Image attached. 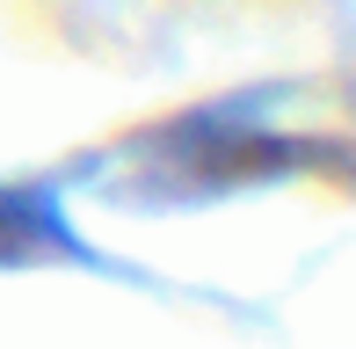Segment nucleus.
<instances>
[{
	"instance_id": "1",
	"label": "nucleus",
	"mask_w": 356,
	"mask_h": 349,
	"mask_svg": "<svg viewBox=\"0 0 356 349\" xmlns=\"http://www.w3.org/2000/svg\"><path fill=\"white\" fill-rule=\"evenodd\" d=\"M44 255H73V226L58 218V204L44 189H0V269Z\"/></svg>"
}]
</instances>
